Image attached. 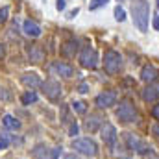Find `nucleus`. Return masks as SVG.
<instances>
[{
	"mask_svg": "<svg viewBox=\"0 0 159 159\" xmlns=\"http://www.w3.org/2000/svg\"><path fill=\"white\" fill-rule=\"evenodd\" d=\"M131 13H133V24L139 28V32H146L148 30V17H150V7L146 0H137L131 6Z\"/></svg>",
	"mask_w": 159,
	"mask_h": 159,
	"instance_id": "f257e3e1",
	"label": "nucleus"
},
{
	"mask_svg": "<svg viewBox=\"0 0 159 159\" xmlns=\"http://www.w3.org/2000/svg\"><path fill=\"white\" fill-rule=\"evenodd\" d=\"M72 148L78 150L83 156H89V157L96 156V152H98V146H96V143L93 139H74L72 141Z\"/></svg>",
	"mask_w": 159,
	"mask_h": 159,
	"instance_id": "f03ea898",
	"label": "nucleus"
},
{
	"mask_svg": "<svg viewBox=\"0 0 159 159\" xmlns=\"http://www.w3.org/2000/svg\"><path fill=\"white\" fill-rule=\"evenodd\" d=\"M120 65H122V57H120L119 52L107 50L106 56H104V69H106L109 74H117L120 70Z\"/></svg>",
	"mask_w": 159,
	"mask_h": 159,
	"instance_id": "7ed1b4c3",
	"label": "nucleus"
},
{
	"mask_svg": "<svg viewBox=\"0 0 159 159\" xmlns=\"http://www.w3.org/2000/svg\"><path fill=\"white\" fill-rule=\"evenodd\" d=\"M117 117H119L122 122H135V120H137V111H135V107L131 106V102L124 100V102L120 104V107L117 109Z\"/></svg>",
	"mask_w": 159,
	"mask_h": 159,
	"instance_id": "20e7f679",
	"label": "nucleus"
},
{
	"mask_svg": "<svg viewBox=\"0 0 159 159\" xmlns=\"http://www.w3.org/2000/svg\"><path fill=\"white\" fill-rule=\"evenodd\" d=\"M80 63L85 67V69H94L96 63H98V56L93 48H83L81 54H80Z\"/></svg>",
	"mask_w": 159,
	"mask_h": 159,
	"instance_id": "39448f33",
	"label": "nucleus"
},
{
	"mask_svg": "<svg viewBox=\"0 0 159 159\" xmlns=\"http://www.w3.org/2000/svg\"><path fill=\"white\" fill-rule=\"evenodd\" d=\"M128 144H129V148H131L133 152H137V154H146V152L150 150L146 143H143L139 137H135V135H131V133H128Z\"/></svg>",
	"mask_w": 159,
	"mask_h": 159,
	"instance_id": "423d86ee",
	"label": "nucleus"
},
{
	"mask_svg": "<svg viewBox=\"0 0 159 159\" xmlns=\"http://www.w3.org/2000/svg\"><path fill=\"white\" fill-rule=\"evenodd\" d=\"M43 89H44V94L50 98V100H56V98H59V94H61V85L57 83V81H46L44 85H43Z\"/></svg>",
	"mask_w": 159,
	"mask_h": 159,
	"instance_id": "0eeeda50",
	"label": "nucleus"
},
{
	"mask_svg": "<svg viewBox=\"0 0 159 159\" xmlns=\"http://www.w3.org/2000/svg\"><path fill=\"white\" fill-rule=\"evenodd\" d=\"M115 100H117L115 93L107 91V93H102V94H98V96H96V106H98V107H102V109H106V107H111V106L115 104Z\"/></svg>",
	"mask_w": 159,
	"mask_h": 159,
	"instance_id": "6e6552de",
	"label": "nucleus"
},
{
	"mask_svg": "<svg viewBox=\"0 0 159 159\" xmlns=\"http://www.w3.org/2000/svg\"><path fill=\"white\" fill-rule=\"evenodd\" d=\"M102 139H104V143L109 144V146H113V144L117 143V129H115L113 124H106V126L102 128Z\"/></svg>",
	"mask_w": 159,
	"mask_h": 159,
	"instance_id": "1a4fd4ad",
	"label": "nucleus"
},
{
	"mask_svg": "<svg viewBox=\"0 0 159 159\" xmlns=\"http://www.w3.org/2000/svg\"><path fill=\"white\" fill-rule=\"evenodd\" d=\"M141 78H143V81H146V83L156 81V80H159V70L156 67H152V65H146V67L141 70Z\"/></svg>",
	"mask_w": 159,
	"mask_h": 159,
	"instance_id": "9d476101",
	"label": "nucleus"
},
{
	"mask_svg": "<svg viewBox=\"0 0 159 159\" xmlns=\"http://www.w3.org/2000/svg\"><path fill=\"white\" fill-rule=\"evenodd\" d=\"M54 70H56L59 76H65V78L72 76V72H74L70 65H67V63H61V61H56V63H54Z\"/></svg>",
	"mask_w": 159,
	"mask_h": 159,
	"instance_id": "9b49d317",
	"label": "nucleus"
},
{
	"mask_svg": "<svg viewBox=\"0 0 159 159\" xmlns=\"http://www.w3.org/2000/svg\"><path fill=\"white\" fill-rule=\"evenodd\" d=\"M24 34H26L28 37H39L41 35V28L35 24V22L26 20V22H24Z\"/></svg>",
	"mask_w": 159,
	"mask_h": 159,
	"instance_id": "f8f14e48",
	"label": "nucleus"
},
{
	"mask_svg": "<svg viewBox=\"0 0 159 159\" xmlns=\"http://www.w3.org/2000/svg\"><path fill=\"white\" fill-rule=\"evenodd\" d=\"M157 98H159V89H156V87H146L143 91V100L144 102H154Z\"/></svg>",
	"mask_w": 159,
	"mask_h": 159,
	"instance_id": "ddd939ff",
	"label": "nucleus"
},
{
	"mask_svg": "<svg viewBox=\"0 0 159 159\" xmlns=\"http://www.w3.org/2000/svg\"><path fill=\"white\" fill-rule=\"evenodd\" d=\"M20 81L24 83V85H28V87H39L41 85V80L37 74H24L22 78H20Z\"/></svg>",
	"mask_w": 159,
	"mask_h": 159,
	"instance_id": "4468645a",
	"label": "nucleus"
},
{
	"mask_svg": "<svg viewBox=\"0 0 159 159\" xmlns=\"http://www.w3.org/2000/svg\"><path fill=\"white\" fill-rule=\"evenodd\" d=\"M74 52H76V41H69L63 48H61V54L65 56V57H70V56H74Z\"/></svg>",
	"mask_w": 159,
	"mask_h": 159,
	"instance_id": "2eb2a0df",
	"label": "nucleus"
},
{
	"mask_svg": "<svg viewBox=\"0 0 159 159\" xmlns=\"http://www.w3.org/2000/svg\"><path fill=\"white\" fill-rule=\"evenodd\" d=\"M2 122H4V126H6L7 129H19V126H20V124H19V120L13 119L11 115H6V117L2 119Z\"/></svg>",
	"mask_w": 159,
	"mask_h": 159,
	"instance_id": "dca6fc26",
	"label": "nucleus"
},
{
	"mask_svg": "<svg viewBox=\"0 0 159 159\" xmlns=\"http://www.w3.org/2000/svg\"><path fill=\"white\" fill-rule=\"evenodd\" d=\"M100 117H94V115H93V117H91V119L87 120V122H85V128H87V131H94V129H96V128H98V124H100Z\"/></svg>",
	"mask_w": 159,
	"mask_h": 159,
	"instance_id": "f3484780",
	"label": "nucleus"
},
{
	"mask_svg": "<svg viewBox=\"0 0 159 159\" xmlns=\"http://www.w3.org/2000/svg\"><path fill=\"white\" fill-rule=\"evenodd\" d=\"M34 102H37V94H35V93L28 91V93L22 94V104H24V106H30V104H34Z\"/></svg>",
	"mask_w": 159,
	"mask_h": 159,
	"instance_id": "a211bd4d",
	"label": "nucleus"
},
{
	"mask_svg": "<svg viewBox=\"0 0 159 159\" xmlns=\"http://www.w3.org/2000/svg\"><path fill=\"white\" fill-rule=\"evenodd\" d=\"M109 0H91V4H89V7L91 9H98V7H102V6H106Z\"/></svg>",
	"mask_w": 159,
	"mask_h": 159,
	"instance_id": "6ab92c4d",
	"label": "nucleus"
},
{
	"mask_svg": "<svg viewBox=\"0 0 159 159\" xmlns=\"http://www.w3.org/2000/svg\"><path fill=\"white\" fill-rule=\"evenodd\" d=\"M72 107H74V111H76V113H85V111H87V106H85L83 102H74V104H72Z\"/></svg>",
	"mask_w": 159,
	"mask_h": 159,
	"instance_id": "aec40b11",
	"label": "nucleus"
},
{
	"mask_svg": "<svg viewBox=\"0 0 159 159\" xmlns=\"http://www.w3.org/2000/svg\"><path fill=\"white\" fill-rule=\"evenodd\" d=\"M115 19H117V20H120V22L126 19V13H124V9H122L120 6H119V7H115Z\"/></svg>",
	"mask_w": 159,
	"mask_h": 159,
	"instance_id": "412c9836",
	"label": "nucleus"
},
{
	"mask_svg": "<svg viewBox=\"0 0 159 159\" xmlns=\"http://www.w3.org/2000/svg\"><path fill=\"white\" fill-rule=\"evenodd\" d=\"M30 56H32V59H34V61H41V59H43V54H41V52H37L35 48L30 52Z\"/></svg>",
	"mask_w": 159,
	"mask_h": 159,
	"instance_id": "4be33fe9",
	"label": "nucleus"
},
{
	"mask_svg": "<svg viewBox=\"0 0 159 159\" xmlns=\"http://www.w3.org/2000/svg\"><path fill=\"white\" fill-rule=\"evenodd\" d=\"M7 11H9L7 7H2V9H0V22H4V20L7 19Z\"/></svg>",
	"mask_w": 159,
	"mask_h": 159,
	"instance_id": "5701e85b",
	"label": "nucleus"
},
{
	"mask_svg": "<svg viewBox=\"0 0 159 159\" xmlns=\"http://www.w3.org/2000/svg\"><path fill=\"white\" fill-rule=\"evenodd\" d=\"M7 144H9V141H7L6 137H2V139H0V150H6Z\"/></svg>",
	"mask_w": 159,
	"mask_h": 159,
	"instance_id": "b1692460",
	"label": "nucleus"
},
{
	"mask_svg": "<svg viewBox=\"0 0 159 159\" xmlns=\"http://www.w3.org/2000/svg\"><path fill=\"white\" fill-rule=\"evenodd\" d=\"M152 115H154L156 119H159V104H157V106H154V107H152Z\"/></svg>",
	"mask_w": 159,
	"mask_h": 159,
	"instance_id": "393cba45",
	"label": "nucleus"
},
{
	"mask_svg": "<svg viewBox=\"0 0 159 159\" xmlns=\"http://www.w3.org/2000/svg\"><path fill=\"white\" fill-rule=\"evenodd\" d=\"M70 135H78V124H72L70 126Z\"/></svg>",
	"mask_w": 159,
	"mask_h": 159,
	"instance_id": "a878e982",
	"label": "nucleus"
},
{
	"mask_svg": "<svg viewBox=\"0 0 159 159\" xmlns=\"http://www.w3.org/2000/svg\"><path fill=\"white\" fill-rule=\"evenodd\" d=\"M154 28L159 32V15H156V17H154Z\"/></svg>",
	"mask_w": 159,
	"mask_h": 159,
	"instance_id": "bb28decb",
	"label": "nucleus"
},
{
	"mask_svg": "<svg viewBox=\"0 0 159 159\" xmlns=\"http://www.w3.org/2000/svg\"><path fill=\"white\" fill-rule=\"evenodd\" d=\"M57 9H65V0H57Z\"/></svg>",
	"mask_w": 159,
	"mask_h": 159,
	"instance_id": "cd10ccee",
	"label": "nucleus"
},
{
	"mask_svg": "<svg viewBox=\"0 0 159 159\" xmlns=\"http://www.w3.org/2000/svg\"><path fill=\"white\" fill-rule=\"evenodd\" d=\"M57 154H59V148H54V150H52V157L50 159H57Z\"/></svg>",
	"mask_w": 159,
	"mask_h": 159,
	"instance_id": "c85d7f7f",
	"label": "nucleus"
},
{
	"mask_svg": "<svg viewBox=\"0 0 159 159\" xmlns=\"http://www.w3.org/2000/svg\"><path fill=\"white\" fill-rule=\"evenodd\" d=\"M76 15H78V7H76V9H72V11L69 13V19H74Z\"/></svg>",
	"mask_w": 159,
	"mask_h": 159,
	"instance_id": "c756f323",
	"label": "nucleus"
},
{
	"mask_svg": "<svg viewBox=\"0 0 159 159\" xmlns=\"http://www.w3.org/2000/svg\"><path fill=\"white\" fill-rule=\"evenodd\" d=\"M80 93H87V83H81L80 85Z\"/></svg>",
	"mask_w": 159,
	"mask_h": 159,
	"instance_id": "7c9ffc66",
	"label": "nucleus"
},
{
	"mask_svg": "<svg viewBox=\"0 0 159 159\" xmlns=\"http://www.w3.org/2000/svg\"><path fill=\"white\" fill-rule=\"evenodd\" d=\"M65 159H78V157H76L74 154H67V156H65Z\"/></svg>",
	"mask_w": 159,
	"mask_h": 159,
	"instance_id": "2f4dec72",
	"label": "nucleus"
},
{
	"mask_svg": "<svg viewBox=\"0 0 159 159\" xmlns=\"http://www.w3.org/2000/svg\"><path fill=\"white\" fill-rule=\"evenodd\" d=\"M154 133L159 137V126H154Z\"/></svg>",
	"mask_w": 159,
	"mask_h": 159,
	"instance_id": "473e14b6",
	"label": "nucleus"
},
{
	"mask_svg": "<svg viewBox=\"0 0 159 159\" xmlns=\"http://www.w3.org/2000/svg\"><path fill=\"white\" fill-rule=\"evenodd\" d=\"M2 56H4V48H2V44H0V59H2Z\"/></svg>",
	"mask_w": 159,
	"mask_h": 159,
	"instance_id": "72a5a7b5",
	"label": "nucleus"
},
{
	"mask_svg": "<svg viewBox=\"0 0 159 159\" xmlns=\"http://www.w3.org/2000/svg\"><path fill=\"white\" fill-rule=\"evenodd\" d=\"M150 159H159V157H157V156H152V157H150Z\"/></svg>",
	"mask_w": 159,
	"mask_h": 159,
	"instance_id": "f704fd0d",
	"label": "nucleus"
},
{
	"mask_svg": "<svg viewBox=\"0 0 159 159\" xmlns=\"http://www.w3.org/2000/svg\"><path fill=\"white\" fill-rule=\"evenodd\" d=\"M157 6H159V0H157Z\"/></svg>",
	"mask_w": 159,
	"mask_h": 159,
	"instance_id": "c9c22d12",
	"label": "nucleus"
}]
</instances>
